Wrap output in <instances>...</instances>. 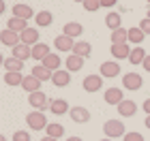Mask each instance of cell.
<instances>
[{
    "label": "cell",
    "instance_id": "60d3db41",
    "mask_svg": "<svg viewBox=\"0 0 150 141\" xmlns=\"http://www.w3.org/2000/svg\"><path fill=\"white\" fill-rule=\"evenodd\" d=\"M144 124H146V128H150V116H146V120H144Z\"/></svg>",
    "mask_w": 150,
    "mask_h": 141
},
{
    "label": "cell",
    "instance_id": "8d00e7d4",
    "mask_svg": "<svg viewBox=\"0 0 150 141\" xmlns=\"http://www.w3.org/2000/svg\"><path fill=\"white\" fill-rule=\"evenodd\" d=\"M139 28L144 30V34H150V19H148V17H144V19L139 22Z\"/></svg>",
    "mask_w": 150,
    "mask_h": 141
},
{
    "label": "cell",
    "instance_id": "836d02e7",
    "mask_svg": "<svg viewBox=\"0 0 150 141\" xmlns=\"http://www.w3.org/2000/svg\"><path fill=\"white\" fill-rule=\"evenodd\" d=\"M84 9L86 11H99L101 9V0H86V2H84Z\"/></svg>",
    "mask_w": 150,
    "mask_h": 141
},
{
    "label": "cell",
    "instance_id": "8992f818",
    "mask_svg": "<svg viewBox=\"0 0 150 141\" xmlns=\"http://www.w3.org/2000/svg\"><path fill=\"white\" fill-rule=\"evenodd\" d=\"M84 90L86 92H99L101 88H103V77H99V75H88L84 77Z\"/></svg>",
    "mask_w": 150,
    "mask_h": 141
},
{
    "label": "cell",
    "instance_id": "30bf717a",
    "mask_svg": "<svg viewBox=\"0 0 150 141\" xmlns=\"http://www.w3.org/2000/svg\"><path fill=\"white\" fill-rule=\"evenodd\" d=\"M50 111L54 116H64V113L71 111V107H69V103H67L64 98H54L50 103Z\"/></svg>",
    "mask_w": 150,
    "mask_h": 141
},
{
    "label": "cell",
    "instance_id": "d590c367",
    "mask_svg": "<svg viewBox=\"0 0 150 141\" xmlns=\"http://www.w3.org/2000/svg\"><path fill=\"white\" fill-rule=\"evenodd\" d=\"M122 141H144V135L142 133H127L122 137Z\"/></svg>",
    "mask_w": 150,
    "mask_h": 141
},
{
    "label": "cell",
    "instance_id": "8fae6325",
    "mask_svg": "<svg viewBox=\"0 0 150 141\" xmlns=\"http://www.w3.org/2000/svg\"><path fill=\"white\" fill-rule=\"evenodd\" d=\"M120 75V64L116 60H107L101 64V77H116Z\"/></svg>",
    "mask_w": 150,
    "mask_h": 141
},
{
    "label": "cell",
    "instance_id": "b9f144b4",
    "mask_svg": "<svg viewBox=\"0 0 150 141\" xmlns=\"http://www.w3.org/2000/svg\"><path fill=\"white\" fill-rule=\"evenodd\" d=\"M41 141H58V139H54V137H47V135H45V137L41 139Z\"/></svg>",
    "mask_w": 150,
    "mask_h": 141
},
{
    "label": "cell",
    "instance_id": "7dc6e473",
    "mask_svg": "<svg viewBox=\"0 0 150 141\" xmlns=\"http://www.w3.org/2000/svg\"><path fill=\"white\" fill-rule=\"evenodd\" d=\"M148 4H150V0H148Z\"/></svg>",
    "mask_w": 150,
    "mask_h": 141
},
{
    "label": "cell",
    "instance_id": "ffe728a7",
    "mask_svg": "<svg viewBox=\"0 0 150 141\" xmlns=\"http://www.w3.org/2000/svg\"><path fill=\"white\" fill-rule=\"evenodd\" d=\"M64 66H67V71H69V73L81 71V66H84V58H79V56H75V53H71V56L64 60Z\"/></svg>",
    "mask_w": 150,
    "mask_h": 141
},
{
    "label": "cell",
    "instance_id": "1f68e13d",
    "mask_svg": "<svg viewBox=\"0 0 150 141\" xmlns=\"http://www.w3.org/2000/svg\"><path fill=\"white\" fill-rule=\"evenodd\" d=\"M144 30L139 28V26H133V28H129V43H142L144 41Z\"/></svg>",
    "mask_w": 150,
    "mask_h": 141
},
{
    "label": "cell",
    "instance_id": "4316f807",
    "mask_svg": "<svg viewBox=\"0 0 150 141\" xmlns=\"http://www.w3.org/2000/svg\"><path fill=\"white\" fill-rule=\"evenodd\" d=\"M73 53L75 56H79V58H88L92 53V47H90V43H86V41H79V43H75V47H73Z\"/></svg>",
    "mask_w": 150,
    "mask_h": 141
},
{
    "label": "cell",
    "instance_id": "ba28073f",
    "mask_svg": "<svg viewBox=\"0 0 150 141\" xmlns=\"http://www.w3.org/2000/svg\"><path fill=\"white\" fill-rule=\"evenodd\" d=\"M103 98H105L107 105H120L122 100H125V94H122L120 88H107L105 94H103Z\"/></svg>",
    "mask_w": 150,
    "mask_h": 141
},
{
    "label": "cell",
    "instance_id": "4dcf8cb0",
    "mask_svg": "<svg viewBox=\"0 0 150 141\" xmlns=\"http://www.w3.org/2000/svg\"><path fill=\"white\" fill-rule=\"evenodd\" d=\"M47 137H54V139H60L64 135V126L62 124H56V122H52V124H47Z\"/></svg>",
    "mask_w": 150,
    "mask_h": 141
},
{
    "label": "cell",
    "instance_id": "4fadbf2b",
    "mask_svg": "<svg viewBox=\"0 0 150 141\" xmlns=\"http://www.w3.org/2000/svg\"><path fill=\"white\" fill-rule=\"evenodd\" d=\"M52 83L56 86V88H64V86H69L71 83V73L69 71H56L54 73V77H52Z\"/></svg>",
    "mask_w": 150,
    "mask_h": 141
},
{
    "label": "cell",
    "instance_id": "d6986e66",
    "mask_svg": "<svg viewBox=\"0 0 150 141\" xmlns=\"http://www.w3.org/2000/svg\"><path fill=\"white\" fill-rule=\"evenodd\" d=\"M105 26H107L112 32L118 30V28H122V17H120V13H116V11L107 13V15H105Z\"/></svg>",
    "mask_w": 150,
    "mask_h": 141
},
{
    "label": "cell",
    "instance_id": "9c48e42d",
    "mask_svg": "<svg viewBox=\"0 0 150 141\" xmlns=\"http://www.w3.org/2000/svg\"><path fill=\"white\" fill-rule=\"evenodd\" d=\"M110 51H112V56L116 60H129V56H131L133 49L129 47V43H120V45H112Z\"/></svg>",
    "mask_w": 150,
    "mask_h": 141
},
{
    "label": "cell",
    "instance_id": "e0dca14e",
    "mask_svg": "<svg viewBox=\"0 0 150 141\" xmlns=\"http://www.w3.org/2000/svg\"><path fill=\"white\" fill-rule=\"evenodd\" d=\"M32 15H35V11L30 9V4H15L13 6V17H19V19H26V22H28Z\"/></svg>",
    "mask_w": 150,
    "mask_h": 141
},
{
    "label": "cell",
    "instance_id": "603a6c76",
    "mask_svg": "<svg viewBox=\"0 0 150 141\" xmlns=\"http://www.w3.org/2000/svg\"><path fill=\"white\" fill-rule=\"evenodd\" d=\"M28 22L26 19H19V17H11L9 22H6V28L9 30H13V32H17V34H22V32L26 30V28H30V26H26Z\"/></svg>",
    "mask_w": 150,
    "mask_h": 141
},
{
    "label": "cell",
    "instance_id": "3957f363",
    "mask_svg": "<svg viewBox=\"0 0 150 141\" xmlns=\"http://www.w3.org/2000/svg\"><path fill=\"white\" fill-rule=\"evenodd\" d=\"M28 103H30V107H35L37 111H45L47 109V105L52 103L50 98H47V94L41 90V92H32V94H28Z\"/></svg>",
    "mask_w": 150,
    "mask_h": 141
},
{
    "label": "cell",
    "instance_id": "44dd1931",
    "mask_svg": "<svg viewBox=\"0 0 150 141\" xmlns=\"http://www.w3.org/2000/svg\"><path fill=\"white\" fill-rule=\"evenodd\" d=\"M50 53L52 51H50V47H47V43H37L32 47V60H41V62H43Z\"/></svg>",
    "mask_w": 150,
    "mask_h": 141
},
{
    "label": "cell",
    "instance_id": "5b68a950",
    "mask_svg": "<svg viewBox=\"0 0 150 141\" xmlns=\"http://www.w3.org/2000/svg\"><path fill=\"white\" fill-rule=\"evenodd\" d=\"M69 116H71L73 122H77V124H86V122H90V111H88L86 107H81V105L71 107Z\"/></svg>",
    "mask_w": 150,
    "mask_h": 141
},
{
    "label": "cell",
    "instance_id": "277c9868",
    "mask_svg": "<svg viewBox=\"0 0 150 141\" xmlns=\"http://www.w3.org/2000/svg\"><path fill=\"white\" fill-rule=\"evenodd\" d=\"M122 86H125L127 90H139L142 86H144V79H142L139 73H127V75L122 77Z\"/></svg>",
    "mask_w": 150,
    "mask_h": 141
},
{
    "label": "cell",
    "instance_id": "52a82bcc",
    "mask_svg": "<svg viewBox=\"0 0 150 141\" xmlns=\"http://www.w3.org/2000/svg\"><path fill=\"white\" fill-rule=\"evenodd\" d=\"M0 41H2V45H6V47H17L19 43H22V36H19L17 32L4 28L2 34H0Z\"/></svg>",
    "mask_w": 150,
    "mask_h": 141
},
{
    "label": "cell",
    "instance_id": "f6af8a7d",
    "mask_svg": "<svg viewBox=\"0 0 150 141\" xmlns=\"http://www.w3.org/2000/svg\"><path fill=\"white\" fill-rule=\"evenodd\" d=\"M146 17H148V19H150V9H148V15H146Z\"/></svg>",
    "mask_w": 150,
    "mask_h": 141
},
{
    "label": "cell",
    "instance_id": "7bdbcfd3",
    "mask_svg": "<svg viewBox=\"0 0 150 141\" xmlns=\"http://www.w3.org/2000/svg\"><path fill=\"white\" fill-rule=\"evenodd\" d=\"M67 141H84V139H81V137H69Z\"/></svg>",
    "mask_w": 150,
    "mask_h": 141
},
{
    "label": "cell",
    "instance_id": "f35d334b",
    "mask_svg": "<svg viewBox=\"0 0 150 141\" xmlns=\"http://www.w3.org/2000/svg\"><path fill=\"white\" fill-rule=\"evenodd\" d=\"M142 107H144L146 116H150V98H146V100H144V105H142Z\"/></svg>",
    "mask_w": 150,
    "mask_h": 141
},
{
    "label": "cell",
    "instance_id": "7c38bea8",
    "mask_svg": "<svg viewBox=\"0 0 150 141\" xmlns=\"http://www.w3.org/2000/svg\"><path fill=\"white\" fill-rule=\"evenodd\" d=\"M54 45H56V49L58 51H73V47H75V41L71 36H67V34H60L54 39Z\"/></svg>",
    "mask_w": 150,
    "mask_h": 141
},
{
    "label": "cell",
    "instance_id": "ab89813d",
    "mask_svg": "<svg viewBox=\"0 0 150 141\" xmlns=\"http://www.w3.org/2000/svg\"><path fill=\"white\" fill-rule=\"evenodd\" d=\"M142 66H144V69H146V71L150 73V56H148V58L144 60V64H142Z\"/></svg>",
    "mask_w": 150,
    "mask_h": 141
},
{
    "label": "cell",
    "instance_id": "f546056e",
    "mask_svg": "<svg viewBox=\"0 0 150 141\" xmlns=\"http://www.w3.org/2000/svg\"><path fill=\"white\" fill-rule=\"evenodd\" d=\"M120 43H129V30L118 28L112 32V45H120Z\"/></svg>",
    "mask_w": 150,
    "mask_h": 141
},
{
    "label": "cell",
    "instance_id": "ee69618b",
    "mask_svg": "<svg viewBox=\"0 0 150 141\" xmlns=\"http://www.w3.org/2000/svg\"><path fill=\"white\" fill-rule=\"evenodd\" d=\"M73 2H81V4H84V2H86V0H73Z\"/></svg>",
    "mask_w": 150,
    "mask_h": 141
},
{
    "label": "cell",
    "instance_id": "ac0fdd59",
    "mask_svg": "<svg viewBox=\"0 0 150 141\" xmlns=\"http://www.w3.org/2000/svg\"><path fill=\"white\" fill-rule=\"evenodd\" d=\"M13 58L22 60V62H24V60H28V58H32V47L19 43L17 47H13Z\"/></svg>",
    "mask_w": 150,
    "mask_h": 141
},
{
    "label": "cell",
    "instance_id": "7a4b0ae2",
    "mask_svg": "<svg viewBox=\"0 0 150 141\" xmlns=\"http://www.w3.org/2000/svg\"><path fill=\"white\" fill-rule=\"evenodd\" d=\"M26 124L30 126V130H45L47 128V118L43 111H30L26 116Z\"/></svg>",
    "mask_w": 150,
    "mask_h": 141
},
{
    "label": "cell",
    "instance_id": "2e32d148",
    "mask_svg": "<svg viewBox=\"0 0 150 141\" xmlns=\"http://www.w3.org/2000/svg\"><path fill=\"white\" fill-rule=\"evenodd\" d=\"M41 79H37L35 75H28V77H24V83H22V88L28 92V94H32V92H41Z\"/></svg>",
    "mask_w": 150,
    "mask_h": 141
},
{
    "label": "cell",
    "instance_id": "bcb514c9",
    "mask_svg": "<svg viewBox=\"0 0 150 141\" xmlns=\"http://www.w3.org/2000/svg\"><path fill=\"white\" fill-rule=\"evenodd\" d=\"M101 141H112V139H101Z\"/></svg>",
    "mask_w": 150,
    "mask_h": 141
},
{
    "label": "cell",
    "instance_id": "484cf974",
    "mask_svg": "<svg viewBox=\"0 0 150 141\" xmlns=\"http://www.w3.org/2000/svg\"><path fill=\"white\" fill-rule=\"evenodd\" d=\"M4 69H6V73H22V69H24V62L22 60H17V58H4Z\"/></svg>",
    "mask_w": 150,
    "mask_h": 141
},
{
    "label": "cell",
    "instance_id": "d4e9b609",
    "mask_svg": "<svg viewBox=\"0 0 150 141\" xmlns=\"http://www.w3.org/2000/svg\"><path fill=\"white\" fill-rule=\"evenodd\" d=\"M148 58V53L144 51V47H133V51H131V56H129V62L131 64H144V60Z\"/></svg>",
    "mask_w": 150,
    "mask_h": 141
},
{
    "label": "cell",
    "instance_id": "cb8c5ba5",
    "mask_svg": "<svg viewBox=\"0 0 150 141\" xmlns=\"http://www.w3.org/2000/svg\"><path fill=\"white\" fill-rule=\"evenodd\" d=\"M30 75H35L37 79H41V81H47V79L52 81L54 73H52L50 69H45L43 64H37V66H32V73H30Z\"/></svg>",
    "mask_w": 150,
    "mask_h": 141
},
{
    "label": "cell",
    "instance_id": "74e56055",
    "mask_svg": "<svg viewBox=\"0 0 150 141\" xmlns=\"http://www.w3.org/2000/svg\"><path fill=\"white\" fill-rule=\"evenodd\" d=\"M116 2L118 0H101V6L103 9H112V6H116Z\"/></svg>",
    "mask_w": 150,
    "mask_h": 141
},
{
    "label": "cell",
    "instance_id": "7402d4cb",
    "mask_svg": "<svg viewBox=\"0 0 150 141\" xmlns=\"http://www.w3.org/2000/svg\"><path fill=\"white\" fill-rule=\"evenodd\" d=\"M81 32H84V26H81V24L69 22V24H64V32H62V34L71 36V39H77V36H81Z\"/></svg>",
    "mask_w": 150,
    "mask_h": 141
},
{
    "label": "cell",
    "instance_id": "e575fe53",
    "mask_svg": "<svg viewBox=\"0 0 150 141\" xmlns=\"http://www.w3.org/2000/svg\"><path fill=\"white\" fill-rule=\"evenodd\" d=\"M13 141H30V133L28 130H15L13 133Z\"/></svg>",
    "mask_w": 150,
    "mask_h": 141
},
{
    "label": "cell",
    "instance_id": "d6a6232c",
    "mask_svg": "<svg viewBox=\"0 0 150 141\" xmlns=\"http://www.w3.org/2000/svg\"><path fill=\"white\" fill-rule=\"evenodd\" d=\"M4 83L6 86H22L24 83V77H22V73H4Z\"/></svg>",
    "mask_w": 150,
    "mask_h": 141
},
{
    "label": "cell",
    "instance_id": "83f0119b",
    "mask_svg": "<svg viewBox=\"0 0 150 141\" xmlns=\"http://www.w3.org/2000/svg\"><path fill=\"white\" fill-rule=\"evenodd\" d=\"M35 19H37V26H41V28H50L52 22H54V15L50 11H41V13L35 15Z\"/></svg>",
    "mask_w": 150,
    "mask_h": 141
},
{
    "label": "cell",
    "instance_id": "f1b7e54d",
    "mask_svg": "<svg viewBox=\"0 0 150 141\" xmlns=\"http://www.w3.org/2000/svg\"><path fill=\"white\" fill-rule=\"evenodd\" d=\"M45 66V69H50L52 73H56V71H60V58L56 56V53H50V56H47L43 62H41Z\"/></svg>",
    "mask_w": 150,
    "mask_h": 141
},
{
    "label": "cell",
    "instance_id": "6da1fadb",
    "mask_svg": "<svg viewBox=\"0 0 150 141\" xmlns=\"http://www.w3.org/2000/svg\"><path fill=\"white\" fill-rule=\"evenodd\" d=\"M103 133L107 139H116V137H125L127 130H125V124L120 120H107L103 124Z\"/></svg>",
    "mask_w": 150,
    "mask_h": 141
},
{
    "label": "cell",
    "instance_id": "9a60e30c",
    "mask_svg": "<svg viewBox=\"0 0 150 141\" xmlns=\"http://www.w3.org/2000/svg\"><path fill=\"white\" fill-rule=\"evenodd\" d=\"M19 36H22V43H24V45L35 47V45L39 43V30H37V28H26Z\"/></svg>",
    "mask_w": 150,
    "mask_h": 141
},
{
    "label": "cell",
    "instance_id": "5bb4252c",
    "mask_svg": "<svg viewBox=\"0 0 150 141\" xmlns=\"http://www.w3.org/2000/svg\"><path fill=\"white\" fill-rule=\"evenodd\" d=\"M118 113H120L122 118H133L135 113H137V105H135L133 100H127V98H125V100L118 105Z\"/></svg>",
    "mask_w": 150,
    "mask_h": 141
}]
</instances>
